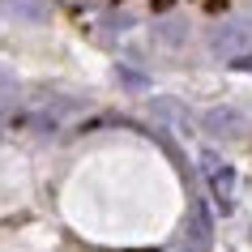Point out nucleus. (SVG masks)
I'll return each mask as SVG.
<instances>
[{
  "label": "nucleus",
  "mask_w": 252,
  "mask_h": 252,
  "mask_svg": "<svg viewBox=\"0 0 252 252\" xmlns=\"http://www.w3.org/2000/svg\"><path fill=\"white\" fill-rule=\"evenodd\" d=\"M239 128H244V120H239L235 111H210V133H218V137H235Z\"/></svg>",
  "instance_id": "obj_1"
}]
</instances>
